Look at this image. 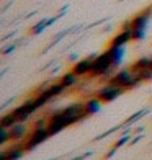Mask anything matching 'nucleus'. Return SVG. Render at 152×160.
<instances>
[{
	"instance_id": "obj_24",
	"label": "nucleus",
	"mask_w": 152,
	"mask_h": 160,
	"mask_svg": "<svg viewBox=\"0 0 152 160\" xmlns=\"http://www.w3.org/2000/svg\"><path fill=\"white\" fill-rule=\"evenodd\" d=\"M150 69H152V56H150Z\"/></svg>"
},
{
	"instance_id": "obj_4",
	"label": "nucleus",
	"mask_w": 152,
	"mask_h": 160,
	"mask_svg": "<svg viewBox=\"0 0 152 160\" xmlns=\"http://www.w3.org/2000/svg\"><path fill=\"white\" fill-rule=\"evenodd\" d=\"M49 137V131L48 126H34L31 136L28 137V141L25 142V149L26 150H33L34 147H38L39 144H43Z\"/></svg>"
},
{
	"instance_id": "obj_12",
	"label": "nucleus",
	"mask_w": 152,
	"mask_h": 160,
	"mask_svg": "<svg viewBox=\"0 0 152 160\" xmlns=\"http://www.w3.org/2000/svg\"><path fill=\"white\" fill-rule=\"evenodd\" d=\"M101 108H103V101H101L98 97L89 98V100L85 101V110H87V113H89L90 116L100 113V111H101Z\"/></svg>"
},
{
	"instance_id": "obj_11",
	"label": "nucleus",
	"mask_w": 152,
	"mask_h": 160,
	"mask_svg": "<svg viewBox=\"0 0 152 160\" xmlns=\"http://www.w3.org/2000/svg\"><path fill=\"white\" fill-rule=\"evenodd\" d=\"M8 131H10V137H12V141H21V139H23V137L26 136L28 128H26L25 122L18 121L17 124L13 126V128H10Z\"/></svg>"
},
{
	"instance_id": "obj_10",
	"label": "nucleus",
	"mask_w": 152,
	"mask_h": 160,
	"mask_svg": "<svg viewBox=\"0 0 152 160\" xmlns=\"http://www.w3.org/2000/svg\"><path fill=\"white\" fill-rule=\"evenodd\" d=\"M66 92V87H64L61 82H57V83H53V85H48L46 88H43V92L41 93H44V95L48 97V98H56V97H59V95H62V93Z\"/></svg>"
},
{
	"instance_id": "obj_14",
	"label": "nucleus",
	"mask_w": 152,
	"mask_h": 160,
	"mask_svg": "<svg viewBox=\"0 0 152 160\" xmlns=\"http://www.w3.org/2000/svg\"><path fill=\"white\" fill-rule=\"evenodd\" d=\"M18 122V118L15 114H13V111L12 113H8V114H5V116H2V119H0V128H7V129H10V128H13Z\"/></svg>"
},
{
	"instance_id": "obj_21",
	"label": "nucleus",
	"mask_w": 152,
	"mask_h": 160,
	"mask_svg": "<svg viewBox=\"0 0 152 160\" xmlns=\"http://www.w3.org/2000/svg\"><path fill=\"white\" fill-rule=\"evenodd\" d=\"M128 141H129V136H124V137H123V139H119V141H118L116 144H114L113 147H114V149H119V147H123V145H124V144H126Z\"/></svg>"
},
{
	"instance_id": "obj_5",
	"label": "nucleus",
	"mask_w": 152,
	"mask_h": 160,
	"mask_svg": "<svg viewBox=\"0 0 152 160\" xmlns=\"http://www.w3.org/2000/svg\"><path fill=\"white\" fill-rule=\"evenodd\" d=\"M38 110L39 108H38V105L34 103V98H31V100H26L25 103H21L20 106H17L15 110H13V114L18 118V121L26 122V121H30L33 113H36Z\"/></svg>"
},
{
	"instance_id": "obj_9",
	"label": "nucleus",
	"mask_w": 152,
	"mask_h": 160,
	"mask_svg": "<svg viewBox=\"0 0 152 160\" xmlns=\"http://www.w3.org/2000/svg\"><path fill=\"white\" fill-rule=\"evenodd\" d=\"M129 41H133V30H121L111 39V46H126Z\"/></svg>"
},
{
	"instance_id": "obj_2",
	"label": "nucleus",
	"mask_w": 152,
	"mask_h": 160,
	"mask_svg": "<svg viewBox=\"0 0 152 160\" xmlns=\"http://www.w3.org/2000/svg\"><path fill=\"white\" fill-rule=\"evenodd\" d=\"M111 83L114 85H119V87H124L126 90H131L136 88L137 85H141V80L136 77V74L131 69H121L118 72H114V75L110 80Z\"/></svg>"
},
{
	"instance_id": "obj_1",
	"label": "nucleus",
	"mask_w": 152,
	"mask_h": 160,
	"mask_svg": "<svg viewBox=\"0 0 152 160\" xmlns=\"http://www.w3.org/2000/svg\"><path fill=\"white\" fill-rule=\"evenodd\" d=\"M114 65H113V61H111V57L110 54L106 52H101L98 54L95 59H93V65H92V74L93 77H101V75H114Z\"/></svg>"
},
{
	"instance_id": "obj_23",
	"label": "nucleus",
	"mask_w": 152,
	"mask_h": 160,
	"mask_svg": "<svg viewBox=\"0 0 152 160\" xmlns=\"http://www.w3.org/2000/svg\"><path fill=\"white\" fill-rule=\"evenodd\" d=\"M0 160H8V158H7V152L5 150L0 152Z\"/></svg>"
},
{
	"instance_id": "obj_6",
	"label": "nucleus",
	"mask_w": 152,
	"mask_h": 160,
	"mask_svg": "<svg viewBox=\"0 0 152 160\" xmlns=\"http://www.w3.org/2000/svg\"><path fill=\"white\" fill-rule=\"evenodd\" d=\"M98 54H92L89 56L87 59H82V61H77L74 64V67H72V70L75 72V74L79 77H84V75H89L92 74V65H93V59H95Z\"/></svg>"
},
{
	"instance_id": "obj_16",
	"label": "nucleus",
	"mask_w": 152,
	"mask_h": 160,
	"mask_svg": "<svg viewBox=\"0 0 152 160\" xmlns=\"http://www.w3.org/2000/svg\"><path fill=\"white\" fill-rule=\"evenodd\" d=\"M136 77L141 80V83L142 82H146V80H152V69H144V70H137L134 72Z\"/></svg>"
},
{
	"instance_id": "obj_15",
	"label": "nucleus",
	"mask_w": 152,
	"mask_h": 160,
	"mask_svg": "<svg viewBox=\"0 0 152 160\" xmlns=\"http://www.w3.org/2000/svg\"><path fill=\"white\" fill-rule=\"evenodd\" d=\"M144 69H150V57H139L133 65H131V70L137 72V70H144Z\"/></svg>"
},
{
	"instance_id": "obj_19",
	"label": "nucleus",
	"mask_w": 152,
	"mask_h": 160,
	"mask_svg": "<svg viewBox=\"0 0 152 160\" xmlns=\"http://www.w3.org/2000/svg\"><path fill=\"white\" fill-rule=\"evenodd\" d=\"M147 36L146 30H133V41H141Z\"/></svg>"
},
{
	"instance_id": "obj_3",
	"label": "nucleus",
	"mask_w": 152,
	"mask_h": 160,
	"mask_svg": "<svg viewBox=\"0 0 152 160\" xmlns=\"http://www.w3.org/2000/svg\"><path fill=\"white\" fill-rule=\"evenodd\" d=\"M124 92H126L124 87H119V85H114L111 82H108V85L98 88L97 97L103 101V103H108V101H113V100H116L118 97H121Z\"/></svg>"
},
{
	"instance_id": "obj_7",
	"label": "nucleus",
	"mask_w": 152,
	"mask_h": 160,
	"mask_svg": "<svg viewBox=\"0 0 152 160\" xmlns=\"http://www.w3.org/2000/svg\"><path fill=\"white\" fill-rule=\"evenodd\" d=\"M150 15H152V8H147L146 12H141L139 15H136L131 20L133 30H147V23H149Z\"/></svg>"
},
{
	"instance_id": "obj_13",
	"label": "nucleus",
	"mask_w": 152,
	"mask_h": 160,
	"mask_svg": "<svg viewBox=\"0 0 152 160\" xmlns=\"http://www.w3.org/2000/svg\"><path fill=\"white\" fill-rule=\"evenodd\" d=\"M79 78H80V77H79L74 70H70V72H66V74L61 77L59 82L66 87V88H70V87H74V85L79 82Z\"/></svg>"
},
{
	"instance_id": "obj_20",
	"label": "nucleus",
	"mask_w": 152,
	"mask_h": 160,
	"mask_svg": "<svg viewBox=\"0 0 152 160\" xmlns=\"http://www.w3.org/2000/svg\"><path fill=\"white\" fill-rule=\"evenodd\" d=\"M146 113H147V111H139V113H136L134 116H131V118H129V119L126 121V124H133L134 121H137V119H139L142 114H146Z\"/></svg>"
},
{
	"instance_id": "obj_18",
	"label": "nucleus",
	"mask_w": 152,
	"mask_h": 160,
	"mask_svg": "<svg viewBox=\"0 0 152 160\" xmlns=\"http://www.w3.org/2000/svg\"><path fill=\"white\" fill-rule=\"evenodd\" d=\"M8 141H12V137H10V131L7 129V128H0V144H7Z\"/></svg>"
},
{
	"instance_id": "obj_8",
	"label": "nucleus",
	"mask_w": 152,
	"mask_h": 160,
	"mask_svg": "<svg viewBox=\"0 0 152 160\" xmlns=\"http://www.w3.org/2000/svg\"><path fill=\"white\" fill-rule=\"evenodd\" d=\"M106 52L110 54L114 67H119L123 64V59H124V46H111L110 44V48L106 49Z\"/></svg>"
},
{
	"instance_id": "obj_22",
	"label": "nucleus",
	"mask_w": 152,
	"mask_h": 160,
	"mask_svg": "<svg viewBox=\"0 0 152 160\" xmlns=\"http://www.w3.org/2000/svg\"><path fill=\"white\" fill-rule=\"evenodd\" d=\"M15 49H17V44H10L8 48H5V49H3V54L7 56V54H10V52H13V51H15Z\"/></svg>"
},
{
	"instance_id": "obj_17",
	"label": "nucleus",
	"mask_w": 152,
	"mask_h": 160,
	"mask_svg": "<svg viewBox=\"0 0 152 160\" xmlns=\"http://www.w3.org/2000/svg\"><path fill=\"white\" fill-rule=\"evenodd\" d=\"M48 26H49V23H48V20H41L39 23H38V25H34V26H33V30H31V33H33V34H38V33H43V31H44V30H46Z\"/></svg>"
}]
</instances>
